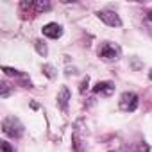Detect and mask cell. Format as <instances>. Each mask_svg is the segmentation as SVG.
<instances>
[{"instance_id":"cell-1","label":"cell","mask_w":152,"mask_h":152,"mask_svg":"<svg viewBox=\"0 0 152 152\" xmlns=\"http://www.w3.org/2000/svg\"><path fill=\"white\" fill-rule=\"evenodd\" d=\"M23 124L16 116H6L2 122V131L9 138H22L23 136Z\"/></svg>"},{"instance_id":"cell-6","label":"cell","mask_w":152,"mask_h":152,"mask_svg":"<svg viewBox=\"0 0 152 152\" xmlns=\"http://www.w3.org/2000/svg\"><path fill=\"white\" fill-rule=\"evenodd\" d=\"M43 34H45L47 38H50V39H57V38H61V34H63V27H61L59 23H47V25L43 27Z\"/></svg>"},{"instance_id":"cell-3","label":"cell","mask_w":152,"mask_h":152,"mask_svg":"<svg viewBox=\"0 0 152 152\" xmlns=\"http://www.w3.org/2000/svg\"><path fill=\"white\" fill-rule=\"evenodd\" d=\"M118 104H120V109H122V111L132 113V111H136V107H138V104H140V102H138V95L132 93V91H125V93H122Z\"/></svg>"},{"instance_id":"cell-8","label":"cell","mask_w":152,"mask_h":152,"mask_svg":"<svg viewBox=\"0 0 152 152\" xmlns=\"http://www.w3.org/2000/svg\"><path fill=\"white\" fill-rule=\"evenodd\" d=\"M2 72H4L6 75H9V77H16V79H22V81H29V79H27V75H25V73H22L20 70L9 68V66H4V68H2Z\"/></svg>"},{"instance_id":"cell-14","label":"cell","mask_w":152,"mask_h":152,"mask_svg":"<svg viewBox=\"0 0 152 152\" xmlns=\"http://www.w3.org/2000/svg\"><path fill=\"white\" fill-rule=\"evenodd\" d=\"M147 16H148V20H150V22H152V9H150V11H148V13H147Z\"/></svg>"},{"instance_id":"cell-10","label":"cell","mask_w":152,"mask_h":152,"mask_svg":"<svg viewBox=\"0 0 152 152\" xmlns=\"http://www.w3.org/2000/svg\"><path fill=\"white\" fill-rule=\"evenodd\" d=\"M36 50H38L39 56H47V52H48V50H47V45H45L43 41H39V39L36 41Z\"/></svg>"},{"instance_id":"cell-12","label":"cell","mask_w":152,"mask_h":152,"mask_svg":"<svg viewBox=\"0 0 152 152\" xmlns=\"http://www.w3.org/2000/svg\"><path fill=\"white\" fill-rule=\"evenodd\" d=\"M0 148H2V152H15V148H13L11 143H7V141H2V143H0Z\"/></svg>"},{"instance_id":"cell-4","label":"cell","mask_w":152,"mask_h":152,"mask_svg":"<svg viewBox=\"0 0 152 152\" xmlns=\"http://www.w3.org/2000/svg\"><path fill=\"white\" fill-rule=\"evenodd\" d=\"M97 16H99L106 25H109V27H120V25H122V20H120V16H118L115 11L102 9V11L97 13Z\"/></svg>"},{"instance_id":"cell-13","label":"cell","mask_w":152,"mask_h":152,"mask_svg":"<svg viewBox=\"0 0 152 152\" xmlns=\"http://www.w3.org/2000/svg\"><path fill=\"white\" fill-rule=\"evenodd\" d=\"M86 90H88V77H86V79H84V81H83V83H81V91H83V93H84V91H86Z\"/></svg>"},{"instance_id":"cell-15","label":"cell","mask_w":152,"mask_h":152,"mask_svg":"<svg viewBox=\"0 0 152 152\" xmlns=\"http://www.w3.org/2000/svg\"><path fill=\"white\" fill-rule=\"evenodd\" d=\"M148 79H150V81H152V70H150V72H148Z\"/></svg>"},{"instance_id":"cell-11","label":"cell","mask_w":152,"mask_h":152,"mask_svg":"<svg viewBox=\"0 0 152 152\" xmlns=\"http://www.w3.org/2000/svg\"><path fill=\"white\" fill-rule=\"evenodd\" d=\"M43 73L47 75L48 79H54V77H56V73H54V68H52L50 64H45V66H43Z\"/></svg>"},{"instance_id":"cell-5","label":"cell","mask_w":152,"mask_h":152,"mask_svg":"<svg viewBox=\"0 0 152 152\" xmlns=\"http://www.w3.org/2000/svg\"><path fill=\"white\" fill-rule=\"evenodd\" d=\"M93 91H95L97 95L109 97V95H113V91H115V84L109 83V81H102V83H97V84L93 86Z\"/></svg>"},{"instance_id":"cell-2","label":"cell","mask_w":152,"mask_h":152,"mask_svg":"<svg viewBox=\"0 0 152 152\" xmlns=\"http://www.w3.org/2000/svg\"><path fill=\"white\" fill-rule=\"evenodd\" d=\"M122 50L116 43H111V41H104L100 47H99V56L104 59V61H116L120 57Z\"/></svg>"},{"instance_id":"cell-9","label":"cell","mask_w":152,"mask_h":152,"mask_svg":"<svg viewBox=\"0 0 152 152\" xmlns=\"http://www.w3.org/2000/svg\"><path fill=\"white\" fill-rule=\"evenodd\" d=\"M9 93H11V90H9V84H7L6 81H2V83H0V97H2V99H6V97H9Z\"/></svg>"},{"instance_id":"cell-7","label":"cell","mask_w":152,"mask_h":152,"mask_svg":"<svg viewBox=\"0 0 152 152\" xmlns=\"http://www.w3.org/2000/svg\"><path fill=\"white\" fill-rule=\"evenodd\" d=\"M68 100H70V91H68V88H61V91H59V95H57V106H59L63 111H66Z\"/></svg>"}]
</instances>
